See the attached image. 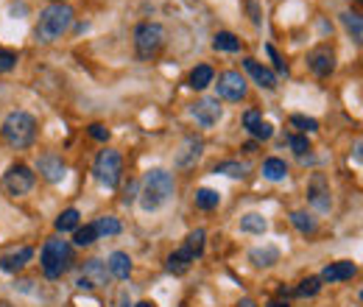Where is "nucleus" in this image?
Here are the masks:
<instances>
[{
	"label": "nucleus",
	"mask_w": 363,
	"mask_h": 307,
	"mask_svg": "<svg viewBox=\"0 0 363 307\" xmlns=\"http://www.w3.org/2000/svg\"><path fill=\"white\" fill-rule=\"evenodd\" d=\"M174 174L162 171V168H154L143 176V190H140V207L145 213H157L160 207H165L174 196Z\"/></svg>",
	"instance_id": "obj_1"
},
{
	"label": "nucleus",
	"mask_w": 363,
	"mask_h": 307,
	"mask_svg": "<svg viewBox=\"0 0 363 307\" xmlns=\"http://www.w3.org/2000/svg\"><path fill=\"white\" fill-rule=\"evenodd\" d=\"M73 23V9L65 6V3H53L48 6L45 11L40 14V23H37V40L40 43H56Z\"/></svg>",
	"instance_id": "obj_2"
},
{
	"label": "nucleus",
	"mask_w": 363,
	"mask_h": 307,
	"mask_svg": "<svg viewBox=\"0 0 363 307\" xmlns=\"http://www.w3.org/2000/svg\"><path fill=\"white\" fill-rule=\"evenodd\" d=\"M0 132H3V140L11 148H28L37 140V121L28 112H11L3 121V129Z\"/></svg>",
	"instance_id": "obj_3"
},
{
	"label": "nucleus",
	"mask_w": 363,
	"mask_h": 307,
	"mask_svg": "<svg viewBox=\"0 0 363 307\" xmlns=\"http://www.w3.org/2000/svg\"><path fill=\"white\" fill-rule=\"evenodd\" d=\"M43 274L48 279H59L62 274H67V268L73 265V246L62 238H53L43 246Z\"/></svg>",
	"instance_id": "obj_4"
},
{
	"label": "nucleus",
	"mask_w": 363,
	"mask_h": 307,
	"mask_svg": "<svg viewBox=\"0 0 363 307\" xmlns=\"http://www.w3.org/2000/svg\"><path fill=\"white\" fill-rule=\"evenodd\" d=\"M165 45V28L160 23H140L135 31V48L140 59H154Z\"/></svg>",
	"instance_id": "obj_5"
},
{
	"label": "nucleus",
	"mask_w": 363,
	"mask_h": 307,
	"mask_svg": "<svg viewBox=\"0 0 363 307\" xmlns=\"http://www.w3.org/2000/svg\"><path fill=\"white\" fill-rule=\"evenodd\" d=\"M95 179L104 184V187H109V190H115L118 184H121V176H123V160H121V154L118 151H112V148H106V151H101L98 157H95Z\"/></svg>",
	"instance_id": "obj_6"
},
{
	"label": "nucleus",
	"mask_w": 363,
	"mask_h": 307,
	"mask_svg": "<svg viewBox=\"0 0 363 307\" xmlns=\"http://www.w3.org/2000/svg\"><path fill=\"white\" fill-rule=\"evenodd\" d=\"M34 171L28 168V165H23V162H17V165H11L6 174H3V187H6V193L9 196H26L31 187H34Z\"/></svg>",
	"instance_id": "obj_7"
},
{
	"label": "nucleus",
	"mask_w": 363,
	"mask_h": 307,
	"mask_svg": "<svg viewBox=\"0 0 363 307\" xmlns=\"http://www.w3.org/2000/svg\"><path fill=\"white\" fill-rule=\"evenodd\" d=\"M216 89H218V95L224 101H243L246 98V79L238 70H227V73L218 76Z\"/></svg>",
	"instance_id": "obj_8"
},
{
	"label": "nucleus",
	"mask_w": 363,
	"mask_h": 307,
	"mask_svg": "<svg viewBox=\"0 0 363 307\" xmlns=\"http://www.w3.org/2000/svg\"><path fill=\"white\" fill-rule=\"evenodd\" d=\"M190 115L201 123V126H216L218 121H221V115H224V109H221V104H218V98H199L193 106H190Z\"/></svg>",
	"instance_id": "obj_9"
},
{
	"label": "nucleus",
	"mask_w": 363,
	"mask_h": 307,
	"mask_svg": "<svg viewBox=\"0 0 363 307\" xmlns=\"http://www.w3.org/2000/svg\"><path fill=\"white\" fill-rule=\"evenodd\" d=\"M308 201L313 204L316 213H327L333 207V199H330V184L324 174H313L311 184H308Z\"/></svg>",
	"instance_id": "obj_10"
},
{
	"label": "nucleus",
	"mask_w": 363,
	"mask_h": 307,
	"mask_svg": "<svg viewBox=\"0 0 363 307\" xmlns=\"http://www.w3.org/2000/svg\"><path fill=\"white\" fill-rule=\"evenodd\" d=\"M109 282V271H106V263L101 260H87L84 263V274L79 277V288L82 291H92V288H104Z\"/></svg>",
	"instance_id": "obj_11"
},
{
	"label": "nucleus",
	"mask_w": 363,
	"mask_h": 307,
	"mask_svg": "<svg viewBox=\"0 0 363 307\" xmlns=\"http://www.w3.org/2000/svg\"><path fill=\"white\" fill-rule=\"evenodd\" d=\"M308 65H311V70L316 73L318 79L330 76L335 70V53H333V48L330 45H321L316 50H311L308 53Z\"/></svg>",
	"instance_id": "obj_12"
},
{
	"label": "nucleus",
	"mask_w": 363,
	"mask_h": 307,
	"mask_svg": "<svg viewBox=\"0 0 363 307\" xmlns=\"http://www.w3.org/2000/svg\"><path fill=\"white\" fill-rule=\"evenodd\" d=\"M31 257H34V249H31V246H23V249H17V252H9V255L0 257V271L17 274V271H23L26 265L31 263Z\"/></svg>",
	"instance_id": "obj_13"
},
{
	"label": "nucleus",
	"mask_w": 363,
	"mask_h": 307,
	"mask_svg": "<svg viewBox=\"0 0 363 307\" xmlns=\"http://www.w3.org/2000/svg\"><path fill=\"white\" fill-rule=\"evenodd\" d=\"M358 274V265L350 263V260H341V263H330L324 271H321V282H347Z\"/></svg>",
	"instance_id": "obj_14"
},
{
	"label": "nucleus",
	"mask_w": 363,
	"mask_h": 307,
	"mask_svg": "<svg viewBox=\"0 0 363 307\" xmlns=\"http://www.w3.org/2000/svg\"><path fill=\"white\" fill-rule=\"evenodd\" d=\"M243 126L249 129V134H252L255 140H272V134H274V126L263 121V115H260L257 109H249V112L243 115Z\"/></svg>",
	"instance_id": "obj_15"
},
{
	"label": "nucleus",
	"mask_w": 363,
	"mask_h": 307,
	"mask_svg": "<svg viewBox=\"0 0 363 307\" xmlns=\"http://www.w3.org/2000/svg\"><path fill=\"white\" fill-rule=\"evenodd\" d=\"M37 168H40V174L45 176L48 182H62V179H65V171H67L65 160L56 157V154H43L40 162H37Z\"/></svg>",
	"instance_id": "obj_16"
},
{
	"label": "nucleus",
	"mask_w": 363,
	"mask_h": 307,
	"mask_svg": "<svg viewBox=\"0 0 363 307\" xmlns=\"http://www.w3.org/2000/svg\"><path fill=\"white\" fill-rule=\"evenodd\" d=\"M243 67H246V73L263 89H277V76H274L266 65H260L257 59H243Z\"/></svg>",
	"instance_id": "obj_17"
},
{
	"label": "nucleus",
	"mask_w": 363,
	"mask_h": 307,
	"mask_svg": "<svg viewBox=\"0 0 363 307\" xmlns=\"http://www.w3.org/2000/svg\"><path fill=\"white\" fill-rule=\"evenodd\" d=\"M106 271L115 279H129V274H132V257L126 252H112L109 260H106Z\"/></svg>",
	"instance_id": "obj_18"
},
{
	"label": "nucleus",
	"mask_w": 363,
	"mask_h": 307,
	"mask_svg": "<svg viewBox=\"0 0 363 307\" xmlns=\"http://www.w3.org/2000/svg\"><path fill=\"white\" fill-rule=\"evenodd\" d=\"M199 157H201V140H199V137H187V140L182 143L179 154H177V165H179V168H187V165H193Z\"/></svg>",
	"instance_id": "obj_19"
},
{
	"label": "nucleus",
	"mask_w": 363,
	"mask_h": 307,
	"mask_svg": "<svg viewBox=\"0 0 363 307\" xmlns=\"http://www.w3.org/2000/svg\"><path fill=\"white\" fill-rule=\"evenodd\" d=\"M196 263V257L182 246V249H177L174 255H168V263H165V268L171 271V274H177V277H182V274H187L190 271V265Z\"/></svg>",
	"instance_id": "obj_20"
},
{
	"label": "nucleus",
	"mask_w": 363,
	"mask_h": 307,
	"mask_svg": "<svg viewBox=\"0 0 363 307\" xmlns=\"http://www.w3.org/2000/svg\"><path fill=\"white\" fill-rule=\"evenodd\" d=\"M249 260L257 268H269V265L279 263V249L277 246H257L249 252Z\"/></svg>",
	"instance_id": "obj_21"
},
{
	"label": "nucleus",
	"mask_w": 363,
	"mask_h": 307,
	"mask_svg": "<svg viewBox=\"0 0 363 307\" xmlns=\"http://www.w3.org/2000/svg\"><path fill=\"white\" fill-rule=\"evenodd\" d=\"M190 87L193 89H207L213 82H216V70L210 67V65H199V67H193L190 70Z\"/></svg>",
	"instance_id": "obj_22"
},
{
	"label": "nucleus",
	"mask_w": 363,
	"mask_h": 307,
	"mask_svg": "<svg viewBox=\"0 0 363 307\" xmlns=\"http://www.w3.org/2000/svg\"><path fill=\"white\" fill-rule=\"evenodd\" d=\"M266 229H269V221L263 218L260 213H246L240 218V232H246V235H263Z\"/></svg>",
	"instance_id": "obj_23"
},
{
	"label": "nucleus",
	"mask_w": 363,
	"mask_h": 307,
	"mask_svg": "<svg viewBox=\"0 0 363 307\" xmlns=\"http://www.w3.org/2000/svg\"><path fill=\"white\" fill-rule=\"evenodd\" d=\"M221 204V193L218 190H210V187H201V190H196V207L199 210H216Z\"/></svg>",
	"instance_id": "obj_24"
},
{
	"label": "nucleus",
	"mask_w": 363,
	"mask_h": 307,
	"mask_svg": "<svg viewBox=\"0 0 363 307\" xmlns=\"http://www.w3.org/2000/svg\"><path fill=\"white\" fill-rule=\"evenodd\" d=\"M291 223L302 232V235H316L318 229V221L313 216H308L305 210H296V213H291Z\"/></svg>",
	"instance_id": "obj_25"
},
{
	"label": "nucleus",
	"mask_w": 363,
	"mask_h": 307,
	"mask_svg": "<svg viewBox=\"0 0 363 307\" xmlns=\"http://www.w3.org/2000/svg\"><path fill=\"white\" fill-rule=\"evenodd\" d=\"M263 176H266L269 182H282V179L288 176V165H285V160H277V157L266 160V162H263Z\"/></svg>",
	"instance_id": "obj_26"
},
{
	"label": "nucleus",
	"mask_w": 363,
	"mask_h": 307,
	"mask_svg": "<svg viewBox=\"0 0 363 307\" xmlns=\"http://www.w3.org/2000/svg\"><path fill=\"white\" fill-rule=\"evenodd\" d=\"M341 20H344L347 31L352 34L355 45H361V40H363V20H361V14H358V11H344V14H341Z\"/></svg>",
	"instance_id": "obj_27"
},
{
	"label": "nucleus",
	"mask_w": 363,
	"mask_h": 307,
	"mask_svg": "<svg viewBox=\"0 0 363 307\" xmlns=\"http://www.w3.org/2000/svg\"><path fill=\"white\" fill-rule=\"evenodd\" d=\"M213 48L216 50H224V53H238L240 50V40L235 34H229V31H218L213 37Z\"/></svg>",
	"instance_id": "obj_28"
},
{
	"label": "nucleus",
	"mask_w": 363,
	"mask_h": 307,
	"mask_svg": "<svg viewBox=\"0 0 363 307\" xmlns=\"http://www.w3.org/2000/svg\"><path fill=\"white\" fill-rule=\"evenodd\" d=\"M95 232H98V238L104 235V238H115V235H121L123 232V226H121V221L112 218V216H104V218L95 221Z\"/></svg>",
	"instance_id": "obj_29"
},
{
	"label": "nucleus",
	"mask_w": 363,
	"mask_h": 307,
	"mask_svg": "<svg viewBox=\"0 0 363 307\" xmlns=\"http://www.w3.org/2000/svg\"><path fill=\"white\" fill-rule=\"evenodd\" d=\"M252 168H249V162H238V160H229V162H221V165H216V174H224V176H232V179H243V176L249 174Z\"/></svg>",
	"instance_id": "obj_30"
},
{
	"label": "nucleus",
	"mask_w": 363,
	"mask_h": 307,
	"mask_svg": "<svg viewBox=\"0 0 363 307\" xmlns=\"http://www.w3.org/2000/svg\"><path fill=\"white\" fill-rule=\"evenodd\" d=\"M204 238H207L204 229H193V232L184 238V249H187L193 257H201V252H204Z\"/></svg>",
	"instance_id": "obj_31"
},
{
	"label": "nucleus",
	"mask_w": 363,
	"mask_h": 307,
	"mask_svg": "<svg viewBox=\"0 0 363 307\" xmlns=\"http://www.w3.org/2000/svg\"><path fill=\"white\" fill-rule=\"evenodd\" d=\"M79 210H65L59 218H56V232H76V226H79Z\"/></svg>",
	"instance_id": "obj_32"
},
{
	"label": "nucleus",
	"mask_w": 363,
	"mask_h": 307,
	"mask_svg": "<svg viewBox=\"0 0 363 307\" xmlns=\"http://www.w3.org/2000/svg\"><path fill=\"white\" fill-rule=\"evenodd\" d=\"M98 240V232H95V223H87V226H76V235H73V243L76 246H92Z\"/></svg>",
	"instance_id": "obj_33"
},
{
	"label": "nucleus",
	"mask_w": 363,
	"mask_h": 307,
	"mask_svg": "<svg viewBox=\"0 0 363 307\" xmlns=\"http://www.w3.org/2000/svg\"><path fill=\"white\" fill-rule=\"evenodd\" d=\"M318 291H321V279H318V277H308V279L299 282V288H296L294 294L305 299V296H316Z\"/></svg>",
	"instance_id": "obj_34"
},
{
	"label": "nucleus",
	"mask_w": 363,
	"mask_h": 307,
	"mask_svg": "<svg viewBox=\"0 0 363 307\" xmlns=\"http://www.w3.org/2000/svg\"><path fill=\"white\" fill-rule=\"evenodd\" d=\"M288 143H291V148H294V154H296L299 160H305V154L311 151V143H308V137H305V134H294Z\"/></svg>",
	"instance_id": "obj_35"
},
{
	"label": "nucleus",
	"mask_w": 363,
	"mask_h": 307,
	"mask_svg": "<svg viewBox=\"0 0 363 307\" xmlns=\"http://www.w3.org/2000/svg\"><path fill=\"white\" fill-rule=\"evenodd\" d=\"M291 126H296V129H302V132H318L316 118H305V115H294V118H291Z\"/></svg>",
	"instance_id": "obj_36"
},
{
	"label": "nucleus",
	"mask_w": 363,
	"mask_h": 307,
	"mask_svg": "<svg viewBox=\"0 0 363 307\" xmlns=\"http://www.w3.org/2000/svg\"><path fill=\"white\" fill-rule=\"evenodd\" d=\"M14 67H17V53L0 48V73H9V70H14Z\"/></svg>",
	"instance_id": "obj_37"
},
{
	"label": "nucleus",
	"mask_w": 363,
	"mask_h": 307,
	"mask_svg": "<svg viewBox=\"0 0 363 307\" xmlns=\"http://www.w3.org/2000/svg\"><path fill=\"white\" fill-rule=\"evenodd\" d=\"M87 132H90L92 140H101V143H106V140H109V129H106L104 123H92Z\"/></svg>",
	"instance_id": "obj_38"
},
{
	"label": "nucleus",
	"mask_w": 363,
	"mask_h": 307,
	"mask_svg": "<svg viewBox=\"0 0 363 307\" xmlns=\"http://www.w3.org/2000/svg\"><path fill=\"white\" fill-rule=\"evenodd\" d=\"M266 50H269V56H272V59H274V67H277V70H279V73H285V65H282V59H279V53H277V50H274L272 45H269V48H266Z\"/></svg>",
	"instance_id": "obj_39"
},
{
	"label": "nucleus",
	"mask_w": 363,
	"mask_h": 307,
	"mask_svg": "<svg viewBox=\"0 0 363 307\" xmlns=\"http://www.w3.org/2000/svg\"><path fill=\"white\" fill-rule=\"evenodd\" d=\"M235 307H257V302H255V299H240Z\"/></svg>",
	"instance_id": "obj_40"
},
{
	"label": "nucleus",
	"mask_w": 363,
	"mask_h": 307,
	"mask_svg": "<svg viewBox=\"0 0 363 307\" xmlns=\"http://www.w3.org/2000/svg\"><path fill=\"white\" fill-rule=\"evenodd\" d=\"M243 151H249V154H255V151H257V143H246V145H243Z\"/></svg>",
	"instance_id": "obj_41"
},
{
	"label": "nucleus",
	"mask_w": 363,
	"mask_h": 307,
	"mask_svg": "<svg viewBox=\"0 0 363 307\" xmlns=\"http://www.w3.org/2000/svg\"><path fill=\"white\" fill-rule=\"evenodd\" d=\"M269 307H291L288 302H269Z\"/></svg>",
	"instance_id": "obj_42"
},
{
	"label": "nucleus",
	"mask_w": 363,
	"mask_h": 307,
	"mask_svg": "<svg viewBox=\"0 0 363 307\" xmlns=\"http://www.w3.org/2000/svg\"><path fill=\"white\" fill-rule=\"evenodd\" d=\"M135 307H157V305H154V302H137Z\"/></svg>",
	"instance_id": "obj_43"
},
{
	"label": "nucleus",
	"mask_w": 363,
	"mask_h": 307,
	"mask_svg": "<svg viewBox=\"0 0 363 307\" xmlns=\"http://www.w3.org/2000/svg\"><path fill=\"white\" fill-rule=\"evenodd\" d=\"M53 3H62V0H53Z\"/></svg>",
	"instance_id": "obj_44"
}]
</instances>
